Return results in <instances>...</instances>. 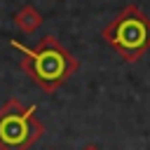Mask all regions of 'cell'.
Wrapping results in <instances>:
<instances>
[{
  "label": "cell",
  "mask_w": 150,
  "mask_h": 150,
  "mask_svg": "<svg viewBox=\"0 0 150 150\" xmlns=\"http://www.w3.org/2000/svg\"><path fill=\"white\" fill-rule=\"evenodd\" d=\"M9 45L21 54V61H19L21 70L47 94H54L80 68V61L75 59V54L68 52L56 40V35L40 38L35 47H28L19 40H9Z\"/></svg>",
  "instance_id": "1"
},
{
  "label": "cell",
  "mask_w": 150,
  "mask_h": 150,
  "mask_svg": "<svg viewBox=\"0 0 150 150\" xmlns=\"http://www.w3.org/2000/svg\"><path fill=\"white\" fill-rule=\"evenodd\" d=\"M101 38L127 63H136L150 49V16L138 5H127L103 30Z\"/></svg>",
  "instance_id": "2"
},
{
  "label": "cell",
  "mask_w": 150,
  "mask_h": 150,
  "mask_svg": "<svg viewBox=\"0 0 150 150\" xmlns=\"http://www.w3.org/2000/svg\"><path fill=\"white\" fill-rule=\"evenodd\" d=\"M38 105H23L9 98L0 108V150H30L45 134V124L35 117Z\"/></svg>",
  "instance_id": "3"
},
{
  "label": "cell",
  "mask_w": 150,
  "mask_h": 150,
  "mask_svg": "<svg viewBox=\"0 0 150 150\" xmlns=\"http://www.w3.org/2000/svg\"><path fill=\"white\" fill-rule=\"evenodd\" d=\"M12 21H14V26H16L21 33L30 35V33H35V30L42 26L45 16L40 14V9H38L35 5H30V2H28V5H23V7H19V9L14 12Z\"/></svg>",
  "instance_id": "4"
},
{
  "label": "cell",
  "mask_w": 150,
  "mask_h": 150,
  "mask_svg": "<svg viewBox=\"0 0 150 150\" xmlns=\"http://www.w3.org/2000/svg\"><path fill=\"white\" fill-rule=\"evenodd\" d=\"M82 150H101V148H98V145H96V143H87V145H84V148H82Z\"/></svg>",
  "instance_id": "5"
},
{
  "label": "cell",
  "mask_w": 150,
  "mask_h": 150,
  "mask_svg": "<svg viewBox=\"0 0 150 150\" xmlns=\"http://www.w3.org/2000/svg\"><path fill=\"white\" fill-rule=\"evenodd\" d=\"M49 150H56V148H49Z\"/></svg>",
  "instance_id": "6"
}]
</instances>
